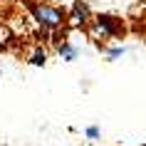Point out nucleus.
<instances>
[{"instance_id":"nucleus-6","label":"nucleus","mask_w":146,"mask_h":146,"mask_svg":"<svg viewBox=\"0 0 146 146\" xmlns=\"http://www.w3.org/2000/svg\"><path fill=\"white\" fill-rule=\"evenodd\" d=\"M10 40H13V35H10V30L3 25V27H0V50H5V47L10 45Z\"/></svg>"},{"instance_id":"nucleus-5","label":"nucleus","mask_w":146,"mask_h":146,"mask_svg":"<svg viewBox=\"0 0 146 146\" xmlns=\"http://www.w3.org/2000/svg\"><path fill=\"white\" fill-rule=\"evenodd\" d=\"M45 62H47V52L37 47V50L30 54V64H32V67H45Z\"/></svg>"},{"instance_id":"nucleus-4","label":"nucleus","mask_w":146,"mask_h":146,"mask_svg":"<svg viewBox=\"0 0 146 146\" xmlns=\"http://www.w3.org/2000/svg\"><path fill=\"white\" fill-rule=\"evenodd\" d=\"M57 52H60V57H62L64 62L77 60V47H74V45H69V42H62V45L57 47Z\"/></svg>"},{"instance_id":"nucleus-3","label":"nucleus","mask_w":146,"mask_h":146,"mask_svg":"<svg viewBox=\"0 0 146 146\" xmlns=\"http://www.w3.org/2000/svg\"><path fill=\"white\" fill-rule=\"evenodd\" d=\"M92 10L87 5V0H74L72 3V10H69L67 15V23L69 27H87V25H92Z\"/></svg>"},{"instance_id":"nucleus-7","label":"nucleus","mask_w":146,"mask_h":146,"mask_svg":"<svg viewBox=\"0 0 146 146\" xmlns=\"http://www.w3.org/2000/svg\"><path fill=\"white\" fill-rule=\"evenodd\" d=\"M126 52V47H114V50H107V57L109 60H116V57H121Z\"/></svg>"},{"instance_id":"nucleus-8","label":"nucleus","mask_w":146,"mask_h":146,"mask_svg":"<svg viewBox=\"0 0 146 146\" xmlns=\"http://www.w3.org/2000/svg\"><path fill=\"white\" fill-rule=\"evenodd\" d=\"M87 136H89V139H97V136H99V129H97V126H89V129H87Z\"/></svg>"},{"instance_id":"nucleus-2","label":"nucleus","mask_w":146,"mask_h":146,"mask_svg":"<svg viewBox=\"0 0 146 146\" xmlns=\"http://www.w3.org/2000/svg\"><path fill=\"white\" fill-rule=\"evenodd\" d=\"M89 27H92V32L97 35V37H102V40L119 37V35L124 32V23L119 20V17H114V15H97Z\"/></svg>"},{"instance_id":"nucleus-1","label":"nucleus","mask_w":146,"mask_h":146,"mask_svg":"<svg viewBox=\"0 0 146 146\" xmlns=\"http://www.w3.org/2000/svg\"><path fill=\"white\" fill-rule=\"evenodd\" d=\"M27 8H30L32 17L42 25V30H45V32L60 30L62 25H64V20H67V15H64L60 8L50 5V3H37V0H30V3H27Z\"/></svg>"}]
</instances>
